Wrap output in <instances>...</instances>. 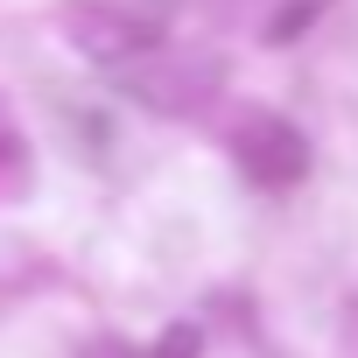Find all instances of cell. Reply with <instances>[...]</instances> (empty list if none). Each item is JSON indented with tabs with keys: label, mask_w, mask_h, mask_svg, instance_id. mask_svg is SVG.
Here are the masks:
<instances>
[{
	"label": "cell",
	"mask_w": 358,
	"mask_h": 358,
	"mask_svg": "<svg viewBox=\"0 0 358 358\" xmlns=\"http://www.w3.org/2000/svg\"><path fill=\"white\" fill-rule=\"evenodd\" d=\"M239 169L253 176V183H267V190H288L295 176L309 169V148H302V134H295L288 120L253 113V120L239 127Z\"/></svg>",
	"instance_id": "obj_1"
},
{
	"label": "cell",
	"mask_w": 358,
	"mask_h": 358,
	"mask_svg": "<svg viewBox=\"0 0 358 358\" xmlns=\"http://www.w3.org/2000/svg\"><path fill=\"white\" fill-rule=\"evenodd\" d=\"M155 36L141 29V22H113V15H99V8H85L78 15V50H92V57H134V50H148Z\"/></svg>",
	"instance_id": "obj_2"
}]
</instances>
